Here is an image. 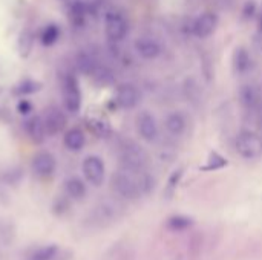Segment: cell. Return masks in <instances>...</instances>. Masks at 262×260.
Returning <instances> with one entry per match:
<instances>
[{"mask_svg":"<svg viewBox=\"0 0 262 260\" xmlns=\"http://www.w3.org/2000/svg\"><path fill=\"white\" fill-rule=\"evenodd\" d=\"M114 190L126 199H138L154 188V178L144 170L121 169L112 176Z\"/></svg>","mask_w":262,"mask_h":260,"instance_id":"obj_1","label":"cell"},{"mask_svg":"<svg viewBox=\"0 0 262 260\" xmlns=\"http://www.w3.org/2000/svg\"><path fill=\"white\" fill-rule=\"evenodd\" d=\"M61 95H63V104L68 112L78 113L81 109V90L80 84L75 75L66 74L61 78Z\"/></svg>","mask_w":262,"mask_h":260,"instance_id":"obj_2","label":"cell"},{"mask_svg":"<svg viewBox=\"0 0 262 260\" xmlns=\"http://www.w3.org/2000/svg\"><path fill=\"white\" fill-rule=\"evenodd\" d=\"M236 152L246 159H256L262 155V139L252 132H243L235 143Z\"/></svg>","mask_w":262,"mask_h":260,"instance_id":"obj_3","label":"cell"},{"mask_svg":"<svg viewBox=\"0 0 262 260\" xmlns=\"http://www.w3.org/2000/svg\"><path fill=\"white\" fill-rule=\"evenodd\" d=\"M104 29L109 40L120 41L127 34V21L123 14L117 11H107L104 14Z\"/></svg>","mask_w":262,"mask_h":260,"instance_id":"obj_4","label":"cell"},{"mask_svg":"<svg viewBox=\"0 0 262 260\" xmlns=\"http://www.w3.org/2000/svg\"><path fill=\"white\" fill-rule=\"evenodd\" d=\"M120 161L124 169L143 170L147 162V156L141 147H138L135 144H126L120 150Z\"/></svg>","mask_w":262,"mask_h":260,"instance_id":"obj_5","label":"cell"},{"mask_svg":"<svg viewBox=\"0 0 262 260\" xmlns=\"http://www.w3.org/2000/svg\"><path fill=\"white\" fill-rule=\"evenodd\" d=\"M83 173H84V178L88 179V182H91L95 187H100L104 182V176H106L103 159L98 156H94V155L88 156L83 161Z\"/></svg>","mask_w":262,"mask_h":260,"instance_id":"obj_6","label":"cell"},{"mask_svg":"<svg viewBox=\"0 0 262 260\" xmlns=\"http://www.w3.org/2000/svg\"><path fill=\"white\" fill-rule=\"evenodd\" d=\"M43 121H45L46 133L51 135V136H55V135L61 133L66 129V124H68V118H66L64 112L58 106H49L46 109Z\"/></svg>","mask_w":262,"mask_h":260,"instance_id":"obj_7","label":"cell"},{"mask_svg":"<svg viewBox=\"0 0 262 260\" xmlns=\"http://www.w3.org/2000/svg\"><path fill=\"white\" fill-rule=\"evenodd\" d=\"M31 166H32V170H34V173L37 176L49 178L55 172L57 162H55V158H54V155L51 152L41 150V152L34 155V158L31 161Z\"/></svg>","mask_w":262,"mask_h":260,"instance_id":"obj_8","label":"cell"},{"mask_svg":"<svg viewBox=\"0 0 262 260\" xmlns=\"http://www.w3.org/2000/svg\"><path fill=\"white\" fill-rule=\"evenodd\" d=\"M137 129H138L140 136L144 141L152 143V141H155L158 138V126H157V121L147 112H143V113L138 115V118H137Z\"/></svg>","mask_w":262,"mask_h":260,"instance_id":"obj_9","label":"cell"},{"mask_svg":"<svg viewBox=\"0 0 262 260\" xmlns=\"http://www.w3.org/2000/svg\"><path fill=\"white\" fill-rule=\"evenodd\" d=\"M118 215V207L115 205V202H101L98 207H95L94 213L91 215V221L94 225H100L104 227L107 224H111Z\"/></svg>","mask_w":262,"mask_h":260,"instance_id":"obj_10","label":"cell"},{"mask_svg":"<svg viewBox=\"0 0 262 260\" xmlns=\"http://www.w3.org/2000/svg\"><path fill=\"white\" fill-rule=\"evenodd\" d=\"M115 101L121 109H134L140 101V93L132 84H121L117 89Z\"/></svg>","mask_w":262,"mask_h":260,"instance_id":"obj_11","label":"cell"},{"mask_svg":"<svg viewBox=\"0 0 262 260\" xmlns=\"http://www.w3.org/2000/svg\"><path fill=\"white\" fill-rule=\"evenodd\" d=\"M216 25H218V17L213 12H204L193 21L192 31L196 37L204 38L215 31Z\"/></svg>","mask_w":262,"mask_h":260,"instance_id":"obj_12","label":"cell"},{"mask_svg":"<svg viewBox=\"0 0 262 260\" xmlns=\"http://www.w3.org/2000/svg\"><path fill=\"white\" fill-rule=\"evenodd\" d=\"M25 130L29 136V139L34 143V144H41L48 133H46V127H45V121L41 116L38 115H32L26 120L25 123Z\"/></svg>","mask_w":262,"mask_h":260,"instance_id":"obj_13","label":"cell"},{"mask_svg":"<svg viewBox=\"0 0 262 260\" xmlns=\"http://www.w3.org/2000/svg\"><path fill=\"white\" fill-rule=\"evenodd\" d=\"M135 51L146 60H154L161 54V46L157 40L150 37H140L135 41Z\"/></svg>","mask_w":262,"mask_h":260,"instance_id":"obj_14","label":"cell"},{"mask_svg":"<svg viewBox=\"0 0 262 260\" xmlns=\"http://www.w3.org/2000/svg\"><path fill=\"white\" fill-rule=\"evenodd\" d=\"M63 143H64V147L71 152H80L84 144H86V136H84V132L78 127H72L69 129L66 133H64V138H63Z\"/></svg>","mask_w":262,"mask_h":260,"instance_id":"obj_15","label":"cell"},{"mask_svg":"<svg viewBox=\"0 0 262 260\" xmlns=\"http://www.w3.org/2000/svg\"><path fill=\"white\" fill-rule=\"evenodd\" d=\"M89 14V8L84 2L75 0L69 6V20L75 28H83L86 25V17Z\"/></svg>","mask_w":262,"mask_h":260,"instance_id":"obj_16","label":"cell"},{"mask_svg":"<svg viewBox=\"0 0 262 260\" xmlns=\"http://www.w3.org/2000/svg\"><path fill=\"white\" fill-rule=\"evenodd\" d=\"M64 192L68 195L69 199H75V201H80L86 196V185L84 182L77 178V176H72L69 179H66L64 182Z\"/></svg>","mask_w":262,"mask_h":260,"instance_id":"obj_17","label":"cell"},{"mask_svg":"<svg viewBox=\"0 0 262 260\" xmlns=\"http://www.w3.org/2000/svg\"><path fill=\"white\" fill-rule=\"evenodd\" d=\"M61 37V28L57 23H48L40 32V41L43 46L55 44Z\"/></svg>","mask_w":262,"mask_h":260,"instance_id":"obj_18","label":"cell"},{"mask_svg":"<svg viewBox=\"0 0 262 260\" xmlns=\"http://www.w3.org/2000/svg\"><path fill=\"white\" fill-rule=\"evenodd\" d=\"M164 124H166L167 132L172 133V135H175V136L181 135V133L186 130V120H184V116H183L181 113H178V112L170 113V115L166 118V123H164Z\"/></svg>","mask_w":262,"mask_h":260,"instance_id":"obj_19","label":"cell"},{"mask_svg":"<svg viewBox=\"0 0 262 260\" xmlns=\"http://www.w3.org/2000/svg\"><path fill=\"white\" fill-rule=\"evenodd\" d=\"M38 90H41V83L40 81L32 80V78H25L14 87V95L25 97V95H32V93H35Z\"/></svg>","mask_w":262,"mask_h":260,"instance_id":"obj_20","label":"cell"},{"mask_svg":"<svg viewBox=\"0 0 262 260\" xmlns=\"http://www.w3.org/2000/svg\"><path fill=\"white\" fill-rule=\"evenodd\" d=\"M32 46H34V34L29 29L21 31L18 35V40H17V49H18L20 57H23V58L28 57L32 51Z\"/></svg>","mask_w":262,"mask_h":260,"instance_id":"obj_21","label":"cell"},{"mask_svg":"<svg viewBox=\"0 0 262 260\" xmlns=\"http://www.w3.org/2000/svg\"><path fill=\"white\" fill-rule=\"evenodd\" d=\"M192 225H193V221L186 216H172L167 221V228L173 231H183V230L190 228Z\"/></svg>","mask_w":262,"mask_h":260,"instance_id":"obj_22","label":"cell"},{"mask_svg":"<svg viewBox=\"0 0 262 260\" xmlns=\"http://www.w3.org/2000/svg\"><path fill=\"white\" fill-rule=\"evenodd\" d=\"M88 127H89V130H91L94 135H97V136H100V138H106L107 135H111V127H109V124L104 123V121H101V120H89V121H88Z\"/></svg>","mask_w":262,"mask_h":260,"instance_id":"obj_23","label":"cell"},{"mask_svg":"<svg viewBox=\"0 0 262 260\" xmlns=\"http://www.w3.org/2000/svg\"><path fill=\"white\" fill-rule=\"evenodd\" d=\"M235 67L238 72H246L250 67V55L243 48L236 49L235 52Z\"/></svg>","mask_w":262,"mask_h":260,"instance_id":"obj_24","label":"cell"},{"mask_svg":"<svg viewBox=\"0 0 262 260\" xmlns=\"http://www.w3.org/2000/svg\"><path fill=\"white\" fill-rule=\"evenodd\" d=\"M57 254H58V248L51 245V247H43V248L34 251L28 260H54Z\"/></svg>","mask_w":262,"mask_h":260,"instance_id":"obj_25","label":"cell"},{"mask_svg":"<svg viewBox=\"0 0 262 260\" xmlns=\"http://www.w3.org/2000/svg\"><path fill=\"white\" fill-rule=\"evenodd\" d=\"M241 97H243V101L247 104V106H255V104H258V93H256V90L252 87V86H246L244 89H243V92H241Z\"/></svg>","mask_w":262,"mask_h":260,"instance_id":"obj_26","label":"cell"},{"mask_svg":"<svg viewBox=\"0 0 262 260\" xmlns=\"http://www.w3.org/2000/svg\"><path fill=\"white\" fill-rule=\"evenodd\" d=\"M224 166H227V161L223 156H220L218 153H212L209 158V164L204 166L203 170H216V169H221Z\"/></svg>","mask_w":262,"mask_h":260,"instance_id":"obj_27","label":"cell"},{"mask_svg":"<svg viewBox=\"0 0 262 260\" xmlns=\"http://www.w3.org/2000/svg\"><path fill=\"white\" fill-rule=\"evenodd\" d=\"M32 110H34V106H32V103L29 100H25V98L18 100V103H17V112L20 115L28 116V115L32 113Z\"/></svg>","mask_w":262,"mask_h":260,"instance_id":"obj_28","label":"cell"},{"mask_svg":"<svg viewBox=\"0 0 262 260\" xmlns=\"http://www.w3.org/2000/svg\"><path fill=\"white\" fill-rule=\"evenodd\" d=\"M69 207V204H68V199L66 198H58L57 201H55V205H54V210H55V213L57 215H61L66 208Z\"/></svg>","mask_w":262,"mask_h":260,"instance_id":"obj_29","label":"cell"},{"mask_svg":"<svg viewBox=\"0 0 262 260\" xmlns=\"http://www.w3.org/2000/svg\"><path fill=\"white\" fill-rule=\"evenodd\" d=\"M259 31L262 32V15H261V18H259Z\"/></svg>","mask_w":262,"mask_h":260,"instance_id":"obj_30","label":"cell"}]
</instances>
